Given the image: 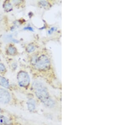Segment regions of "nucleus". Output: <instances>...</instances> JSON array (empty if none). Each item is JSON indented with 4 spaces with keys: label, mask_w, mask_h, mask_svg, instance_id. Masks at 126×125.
Returning a JSON list of instances; mask_svg holds the SVG:
<instances>
[{
    "label": "nucleus",
    "mask_w": 126,
    "mask_h": 125,
    "mask_svg": "<svg viewBox=\"0 0 126 125\" xmlns=\"http://www.w3.org/2000/svg\"><path fill=\"white\" fill-rule=\"evenodd\" d=\"M24 30H30V31H33V29L32 28V27H25L24 28Z\"/></svg>",
    "instance_id": "4468645a"
},
{
    "label": "nucleus",
    "mask_w": 126,
    "mask_h": 125,
    "mask_svg": "<svg viewBox=\"0 0 126 125\" xmlns=\"http://www.w3.org/2000/svg\"><path fill=\"white\" fill-rule=\"evenodd\" d=\"M5 70V67L3 64L0 63V72H4Z\"/></svg>",
    "instance_id": "f8f14e48"
},
{
    "label": "nucleus",
    "mask_w": 126,
    "mask_h": 125,
    "mask_svg": "<svg viewBox=\"0 0 126 125\" xmlns=\"http://www.w3.org/2000/svg\"><path fill=\"white\" fill-rule=\"evenodd\" d=\"M57 28L56 27H51L49 30H48L47 33H48V34H51L52 33H53V32L56 31V30H57Z\"/></svg>",
    "instance_id": "9b49d317"
},
{
    "label": "nucleus",
    "mask_w": 126,
    "mask_h": 125,
    "mask_svg": "<svg viewBox=\"0 0 126 125\" xmlns=\"http://www.w3.org/2000/svg\"><path fill=\"white\" fill-rule=\"evenodd\" d=\"M50 64V61L48 58L45 55H42L37 58L34 65L37 69L44 70L48 68Z\"/></svg>",
    "instance_id": "f03ea898"
},
{
    "label": "nucleus",
    "mask_w": 126,
    "mask_h": 125,
    "mask_svg": "<svg viewBox=\"0 0 126 125\" xmlns=\"http://www.w3.org/2000/svg\"><path fill=\"white\" fill-rule=\"evenodd\" d=\"M40 5L43 6V7H46L47 5V3L46 1H41L40 2Z\"/></svg>",
    "instance_id": "ddd939ff"
},
{
    "label": "nucleus",
    "mask_w": 126,
    "mask_h": 125,
    "mask_svg": "<svg viewBox=\"0 0 126 125\" xmlns=\"http://www.w3.org/2000/svg\"><path fill=\"white\" fill-rule=\"evenodd\" d=\"M32 86L36 96L44 105L49 108H52L54 106V101L50 96L47 89L42 83L35 81L33 83Z\"/></svg>",
    "instance_id": "f257e3e1"
},
{
    "label": "nucleus",
    "mask_w": 126,
    "mask_h": 125,
    "mask_svg": "<svg viewBox=\"0 0 126 125\" xmlns=\"http://www.w3.org/2000/svg\"><path fill=\"white\" fill-rule=\"evenodd\" d=\"M27 107L30 112H33L36 108V103L34 99H29L27 101Z\"/></svg>",
    "instance_id": "39448f33"
},
{
    "label": "nucleus",
    "mask_w": 126,
    "mask_h": 125,
    "mask_svg": "<svg viewBox=\"0 0 126 125\" xmlns=\"http://www.w3.org/2000/svg\"><path fill=\"white\" fill-rule=\"evenodd\" d=\"M17 80L19 85L23 87H27L30 83L29 75L24 71H21L18 74Z\"/></svg>",
    "instance_id": "7ed1b4c3"
},
{
    "label": "nucleus",
    "mask_w": 126,
    "mask_h": 125,
    "mask_svg": "<svg viewBox=\"0 0 126 125\" xmlns=\"http://www.w3.org/2000/svg\"><path fill=\"white\" fill-rule=\"evenodd\" d=\"M1 109L0 108V113L1 112Z\"/></svg>",
    "instance_id": "dca6fc26"
},
{
    "label": "nucleus",
    "mask_w": 126,
    "mask_h": 125,
    "mask_svg": "<svg viewBox=\"0 0 126 125\" xmlns=\"http://www.w3.org/2000/svg\"><path fill=\"white\" fill-rule=\"evenodd\" d=\"M8 53L11 55L15 54L16 52V48L12 46H9L7 49Z\"/></svg>",
    "instance_id": "6e6552de"
},
{
    "label": "nucleus",
    "mask_w": 126,
    "mask_h": 125,
    "mask_svg": "<svg viewBox=\"0 0 126 125\" xmlns=\"http://www.w3.org/2000/svg\"><path fill=\"white\" fill-rule=\"evenodd\" d=\"M35 48L32 45H29L27 48V52H34L35 50Z\"/></svg>",
    "instance_id": "9d476101"
},
{
    "label": "nucleus",
    "mask_w": 126,
    "mask_h": 125,
    "mask_svg": "<svg viewBox=\"0 0 126 125\" xmlns=\"http://www.w3.org/2000/svg\"><path fill=\"white\" fill-rule=\"evenodd\" d=\"M2 19H3V17H2L1 15H0V22L1 21Z\"/></svg>",
    "instance_id": "2eb2a0df"
},
{
    "label": "nucleus",
    "mask_w": 126,
    "mask_h": 125,
    "mask_svg": "<svg viewBox=\"0 0 126 125\" xmlns=\"http://www.w3.org/2000/svg\"><path fill=\"white\" fill-rule=\"evenodd\" d=\"M0 123L3 125H11V121L8 118L3 115H0Z\"/></svg>",
    "instance_id": "423d86ee"
},
{
    "label": "nucleus",
    "mask_w": 126,
    "mask_h": 125,
    "mask_svg": "<svg viewBox=\"0 0 126 125\" xmlns=\"http://www.w3.org/2000/svg\"><path fill=\"white\" fill-rule=\"evenodd\" d=\"M4 8L6 11H10L12 9V6L10 2L6 1L4 5Z\"/></svg>",
    "instance_id": "1a4fd4ad"
},
{
    "label": "nucleus",
    "mask_w": 126,
    "mask_h": 125,
    "mask_svg": "<svg viewBox=\"0 0 126 125\" xmlns=\"http://www.w3.org/2000/svg\"><path fill=\"white\" fill-rule=\"evenodd\" d=\"M11 101V96L9 91L4 89H0V103L8 104Z\"/></svg>",
    "instance_id": "20e7f679"
},
{
    "label": "nucleus",
    "mask_w": 126,
    "mask_h": 125,
    "mask_svg": "<svg viewBox=\"0 0 126 125\" xmlns=\"http://www.w3.org/2000/svg\"><path fill=\"white\" fill-rule=\"evenodd\" d=\"M0 85L6 89H9L10 86L7 80L2 76H0Z\"/></svg>",
    "instance_id": "0eeeda50"
}]
</instances>
